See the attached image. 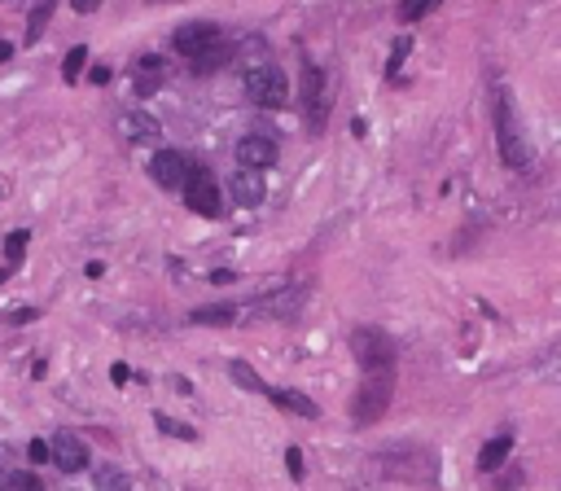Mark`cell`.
Listing matches in <instances>:
<instances>
[{
  "label": "cell",
  "mask_w": 561,
  "mask_h": 491,
  "mask_svg": "<svg viewBox=\"0 0 561 491\" xmlns=\"http://www.w3.org/2000/svg\"><path fill=\"white\" fill-rule=\"evenodd\" d=\"M194 325H206V329H228L237 321V307H228V303H215V307H198L194 316H189Z\"/></svg>",
  "instance_id": "e0dca14e"
},
{
  "label": "cell",
  "mask_w": 561,
  "mask_h": 491,
  "mask_svg": "<svg viewBox=\"0 0 561 491\" xmlns=\"http://www.w3.org/2000/svg\"><path fill=\"white\" fill-rule=\"evenodd\" d=\"M150 4H167V0H150Z\"/></svg>",
  "instance_id": "e575fe53"
},
{
  "label": "cell",
  "mask_w": 561,
  "mask_h": 491,
  "mask_svg": "<svg viewBox=\"0 0 561 491\" xmlns=\"http://www.w3.org/2000/svg\"><path fill=\"white\" fill-rule=\"evenodd\" d=\"M351 351H356L364 373H395V338L377 325L351 329Z\"/></svg>",
  "instance_id": "3957f363"
},
{
  "label": "cell",
  "mask_w": 561,
  "mask_h": 491,
  "mask_svg": "<svg viewBox=\"0 0 561 491\" xmlns=\"http://www.w3.org/2000/svg\"><path fill=\"white\" fill-rule=\"evenodd\" d=\"M27 456H31L36 465H45V461H49V443H45V438H31V443H27Z\"/></svg>",
  "instance_id": "83f0119b"
},
{
  "label": "cell",
  "mask_w": 561,
  "mask_h": 491,
  "mask_svg": "<svg viewBox=\"0 0 561 491\" xmlns=\"http://www.w3.org/2000/svg\"><path fill=\"white\" fill-rule=\"evenodd\" d=\"M228 373H233V382L242 386V390H251V395H263V390H268V382L259 378L246 360H233V364H228Z\"/></svg>",
  "instance_id": "ac0fdd59"
},
{
  "label": "cell",
  "mask_w": 561,
  "mask_h": 491,
  "mask_svg": "<svg viewBox=\"0 0 561 491\" xmlns=\"http://www.w3.org/2000/svg\"><path fill=\"white\" fill-rule=\"evenodd\" d=\"M303 307H307V285L285 281V285L263 290L259 299H251L246 316H255V321H294V316H303Z\"/></svg>",
  "instance_id": "277c9868"
},
{
  "label": "cell",
  "mask_w": 561,
  "mask_h": 491,
  "mask_svg": "<svg viewBox=\"0 0 561 491\" xmlns=\"http://www.w3.org/2000/svg\"><path fill=\"white\" fill-rule=\"evenodd\" d=\"M219 40H224V31H219L215 22H185V27L171 31V49H176L180 57H189V61L206 57Z\"/></svg>",
  "instance_id": "52a82bcc"
},
{
  "label": "cell",
  "mask_w": 561,
  "mask_h": 491,
  "mask_svg": "<svg viewBox=\"0 0 561 491\" xmlns=\"http://www.w3.org/2000/svg\"><path fill=\"white\" fill-rule=\"evenodd\" d=\"M443 0H400V9H395V18L400 22H421L425 13H434Z\"/></svg>",
  "instance_id": "d6986e66"
},
{
  "label": "cell",
  "mask_w": 561,
  "mask_h": 491,
  "mask_svg": "<svg viewBox=\"0 0 561 491\" xmlns=\"http://www.w3.org/2000/svg\"><path fill=\"white\" fill-rule=\"evenodd\" d=\"M49 461L62 474H84V470L93 465V452H88V443L75 435V430H57L49 443Z\"/></svg>",
  "instance_id": "ba28073f"
},
{
  "label": "cell",
  "mask_w": 561,
  "mask_h": 491,
  "mask_svg": "<svg viewBox=\"0 0 561 491\" xmlns=\"http://www.w3.org/2000/svg\"><path fill=\"white\" fill-rule=\"evenodd\" d=\"M40 312H31V307H22V312H13V325H27V321H36Z\"/></svg>",
  "instance_id": "4dcf8cb0"
},
{
  "label": "cell",
  "mask_w": 561,
  "mask_h": 491,
  "mask_svg": "<svg viewBox=\"0 0 561 491\" xmlns=\"http://www.w3.org/2000/svg\"><path fill=\"white\" fill-rule=\"evenodd\" d=\"M114 127H119V141H128V145H153V141H162V123L153 119L150 110H123Z\"/></svg>",
  "instance_id": "9c48e42d"
},
{
  "label": "cell",
  "mask_w": 561,
  "mask_h": 491,
  "mask_svg": "<svg viewBox=\"0 0 561 491\" xmlns=\"http://www.w3.org/2000/svg\"><path fill=\"white\" fill-rule=\"evenodd\" d=\"M408 53H412V36H395V53H391V61H386V75H391V79L404 70V57Z\"/></svg>",
  "instance_id": "7402d4cb"
},
{
  "label": "cell",
  "mask_w": 561,
  "mask_h": 491,
  "mask_svg": "<svg viewBox=\"0 0 561 491\" xmlns=\"http://www.w3.org/2000/svg\"><path fill=\"white\" fill-rule=\"evenodd\" d=\"M70 4H75V13H97L102 0H70Z\"/></svg>",
  "instance_id": "f546056e"
},
{
  "label": "cell",
  "mask_w": 561,
  "mask_h": 491,
  "mask_svg": "<svg viewBox=\"0 0 561 491\" xmlns=\"http://www.w3.org/2000/svg\"><path fill=\"white\" fill-rule=\"evenodd\" d=\"M263 193H268V189H263V176H259V171H246V167H242V171L233 176V198H237V207H259Z\"/></svg>",
  "instance_id": "9a60e30c"
},
{
  "label": "cell",
  "mask_w": 561,
  "mask_h": 491,
  "mask_svg": "<svg viewBox=\"0 0 561 491\" xmlns=\"http://www.w3.org/2000/svg\"><path fill=\"white\" fill-rule=\"evenodd\" d=\"M153 421H158V430H162V435H171V438H189V443L198 438V430H194V426H180V421H171V417H162V413H158Z\"/></svg>",
  "instance_id": "cb8c5ba5"
},
{
  "label": "cell",
  "mask_w": 561,
  "mask_h": 491,
  "mask_svg": "<svg viewBox=\"0 0 561 491\" xmlns=\"http://www.w3.org/2000/svg\"><path fill=\"white\" fill-rule=\"evenodd\" d=\"M0 487H4V465H0Z\"/></svg>",
  "instance_id": "836d02e7"
},
{
  "label": "cell",
  "mask_w": 561,
  "mask_h": 491,
  "mask_svg": "<svg viewBox=\"0 0 561 491\" xmlns=\"http://www.w3.org/2000/svg\"><path fill=\"white\" fill-rule=\"evenodd\" d=\"M150 176L162 184V189H180L185 176H189V159L180 150H158L150 159Z\"/></svg>",
  "instance_id": "8fae6325"
},
{
  "label": "cell",
  "mask_w": 561,
  "mask_h": 491,
  "mask_svg": "<svg viewBox=\"0 0 561 491\" xmlns=\"http://www.w3.org/2000/svg\"><path fill=\"white\" fill-rule=\"evenodd\" d=\"M285 470H290L294 483L303 479V452H299V447H285Z\"/></svg>",
  "instance_id": "4316f807"
},
{
  "label": "cell",
  "mask_w": 561,
  "mask_h": 491,
  "mask_svg": "<svg viewBox=\"0 0 561 491\" xmlns=\"http://www.w3.org/2000/svg\"><path fill=\"white\" fill-rule=\"evenodd\" d=\"M272 163H276V141H272V136L251 132V136L237 141V167H246V171H263V167H272Z\"/></svg>",
  "instance_id": "30bf717a"
},
{
  "label": "cell",
  "mask_w": 561,
  "mask_h": 491,
  "mask_svg": "<svg viewBox=\"0 0 561 491\" xmlns=\"http://www.w3.org/2000/svg\"><path fill=\"white\" fill-rule=\"evenodd\" d=\"M496 145H500V159L513 171L531 167V141H526V127H522V114H517V102H513L509 88L496 93Z\"/></svg>",
  "instance_id": "6da1fadb"
},
{
  "label": "cell",
  "mask_w": 561,
  "mask_h": 491,
  "mask_svg": "<svg viewBox=\"0 0 561 491\" xmlns=\"http://www.w3.org/2000/svg\"><path fill=\"white\" fill-rule=\"evenodd\" d=\"M110 378H114V382H128L132 373H128V364H114V369H110Z\"/></svg>",
  "instance_id": "1f68e13d"
},
{
  "label": "cell",
  "mask_w": 561,
  "mask_h": 491,
  "mask_svg": "<svg viewBox=\"0 0 561 491\" xmlns=\"http://www.w3.org/2000/svg\"><path fill=\"white\" fill-rule=\"evenodd\" d=\"M509 452H513V438L509 435H500V438H491L483 452H478V470L483 474H491V470H500L505 461H509Z\"/></svg>",
  "instance_id": "2e32d148"
},
{
  "label": "cell",
  "mask_w": 561,
  "mask_h": 491,
  "mask_svg": "<svg viewBox=\"0 0 561 491\" xmlns=\"http://www.w3.org/2000/svg\"><path fill=\"white\" fill-rule=\"evenodd\" d=\"M110 75H114L110 66H93V75H88V79H93V84H110Z\"/></svg>",
  "instance_id": "f1b7e54d"
},
{
  "label": "cell",
  "mask_w": 561,
  "mask_h": 491,
  "mask_svg": "<svg viewBox=\"0 0 561 491\" xmlns=\"http://www.w3.org/2000/svg\"><path fill=\"white\" fill-rule=\"evenodd\" d=\"M84 66H88V49H84V45H75V49L66 53V61H62V79H66V84H75V79L84 75Z\"/></svg>",
  "instance_id": "ffe728a7"
},
{
  "label": "cell",
  "mask_w": 561,
  "mask_h": 491,
  "mask_svg": "<svg viewBox=\"0 0 561 491\" xmlns=\"http://www.w3.org/2000/svg\"><path fill=\"white\" fill-rule=\"evenodd\" d=\"M228 57H233V45H224V40H219V45H215V49H210V53L206 57H198V61H194V66H198V70H215V66H224V61H228Z\"/></svg>",
  "instance_id": "603a6c76"
},
{
  "label": "cell",
  "mask_w": 561,
  "mask_h": 491,
  "mask_svg": "<svg viewBox=\"0 0 561 491\" xmlns=\"http://www.w3.org/2000/svg\"><path fill=\"white\" fill-rule=\"evenodd\" d=\"M132 88H136V97H153L158 88H162V57H141L136 61V70H132Z\"/></svg>",
  "instance_id": "5bb4252c"
},
{
  "label": "cell",
  "mask_w": 561,
  "mask_h": 491,
  "mask_svg": "<svg viewBox=\"0 0 561 491\" xmlns=\"http://www.w3.org/2000/svg\"><path fill=\"white\" fill-rule=\"evenodd\" d=\"M180 193H185V207L194 211V216H224V202H219V184H215V176L206 171V167H189V176H185V184H180Z\"/></svg>",
  "instance_id": "8992f818"
},
{
  "label": "cell",
  "mask_w": 561,
  "mask_h": 491,
  "mask_svg": "<svg viewBox=\"0 0 561 491\" xmlns=\"http://www.w3.org/2000/svg\"><path fill=\"white\" fill-rule=\"evenodd\" d=\"M391 395H395V373H364V382L351 395V421L356 426L382 421L386 408H391Z\"/></svg>",
  "instance_id": "7a4b0ae2"
},
{
  "label": "cell",
  "mask_w": 561,
  "mask_h": 491,
  "mask_svg": "<svg viewBox=\"0 0 561 491\" xmlns=\"http://www.w3.org/2000/svg\"><path fill=\"white\" fill-rule=\"evenodd\" d=\"M9 487H13V491H45V483H40L31 470H22V474H13V479H9Z\"/></svg>",
  "instance_id": "484cf974"
},
{
  "label": "cell",
  "mask_w": 561,
  "mask_h": 491,
  "mask_svg": "<svg viewBox=\"0 0 561 491\" xmlns=\"http://www.w3.org/2000/svg\"><path fill=\"white\" fill-rule=\"evenodd\" d=\"M49 18H53V0H40V9L31 13V22H27V45H36L40 40V31L49 27Z\"/></svg>",
  "instance_id": "44dd1931"
},
{
  "label": "cell",
  "mask_w": 561,
  "mask_h": 491,
  "mask_svg": "<svg viewBox=\"0 0 561 491\" xmlns=\"http://www.w3.org/2000/svg\"><path fill=\"white\" fill-rule=\"evenodd\" d=\"M303 114H307V127H325V75L316 66L303 70Z\"/></svg>",
  "instance_id": "7c38bea8"
},
{
  "label": "cell",
  "mask_w": 561,
  "mask_h": 491,
  "mask_svg": "<svg viewBox=\"0 0 561 491\" xmlns=\"http://www.w3.org/2000/svg\"><path fill=\"white\" fill-rule=\"evenodd\" d=\"M9 57H13V49H9V45L0 40V61H9Z\"/></svg>",
  "instance_id": "d6a6232c"
},
{
  "label": "cell",
  "mask_w": 561,
  "mask_h": 491,
  "mask_svg": "<svg viewBox=\"0 0 561 491\" xmlns=\"http://www.w3.org/2000/svg\"><path fill=\"white\" fill-rule=\"evenodd\" d=\"M242 84H246V97H251L259 110H285V102H290V79H285V70L272 66V61L251 66V70L242 75Z\"/></svg>",
  "instance_id": "5b68a950"
},
{
  "label": "cell",
  "mask_w": 561,
  "mask_h": 491,
  "mask_svg": "<svg viewBox=\"0 0 561 491\" xmlns=\"http://www.w3.org/2000/svg\"><path fill=\"white\" fill-rule=\"evenodd\" d=\"M276 408H285V413H294V417H303V421H316L320 417V404L311 399V395H303V390H290V386H268L263 390Z\"/></svg>",
  "instance_id": "4fadbf2b"
},
{
  "label": "cell",
  "mask_w": 561,
  "mask_h": 491,
  "mask_svg": "<svg viewBox=\"0 0 561 491\" xmlns=\"http://www.w3.org/2000/svg\"><path fill=\"white\" fill-rule=\"evenodd\" d=\"M27 241H31V233H27V228H18V233H9V237H4V255H9V264H18V259H22V246H27Z\"/></svg>",
  "instance_id": "d4e9b609"
}]
</instances>
